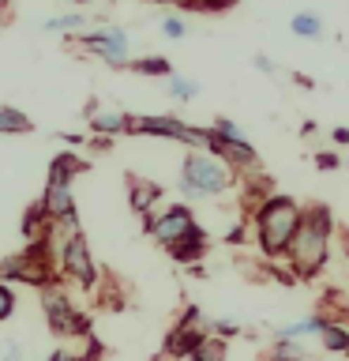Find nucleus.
<instances>
[{
    "mask_svg": "<svg viewBox=\"0 0 349 361\" xmlns=\"http://www.w3.org/2000/svg\"><path fill=\"white\" fill-rule=\"evenodd\" d=\"M331 237H334V214L326 203H312L300 214L297 237L286 248V264L293 271L297 282H312L319 271L326 267V256H331Z\"/></svg>",
    "mask_w": 349,
    "mask_h": 361,
    "instance_id": "1",
    "label": "nucleus"
},
{
    "mask_svg": "<svg viewBox=\"0 0 349 361\" xmlns=\"http://www.w3.org/2000/svg\"><path fill=\"white\" fill-rule=\"evenodd\" d=\"M300 214L304 207L293 196H267L259 207L252 211V226H255V245L267 259H286V248L289 241L297 237V226H300Z\"/></svg>",
    "mask_w": 349,
    "mask_h": 361,
    "instance_id": "2",
    "label": "nucleus"
},
{
    "mask_svg": "<svg viewBox=\"0 0 349 361\" xmlns=\"http://www.w3.org/2000/svg\"><path fill=\"white\" fill-rule=\"evenodd\" d=\"M233 185H236V169L207 151H188L184 162H180L184 200H218L225 192H233Z\"/></svg>",
    "mask_w": 349,
    "mask_h": 361,
    "instance_id": "3",
    "label": "nucleus"
},
{
    "mask_svg": "<svg viewBox=\"0 0 349 361\" xmlns=\"http://www.w3.org/2000/svg\"><path fill=\"white\" fill-rule=\"evenodd\" d=\"M143 230H146V237H154V241L169 252V248L184 245L188 237L203 233V226L196 222V211H191L188 203H169V207H154L146 214Z\"/></svg>",
    "mask_w": 349,
    "mask_h": 361,
    "instance_id": "4",
    "label": "nucleus"
},
{
    "mask_svg": "<svg viewBox=\"0 0 349 361\" xmlns=\"http://www.w3.org/2000/svg\"><path fill=\"white\" fill-rule=\"evenodd\" d=\"M42 312L53 335H68V338H90V316L75 309V301L68 298L61 286L42 290Z\"/></svg>",
    "mask_w": 349,
    "mask_h": 361,
    "instance_id": "5",
    "label": "nucleus"
},
{
    "mask_svg": "<svg viewBox=\"0 0 349 361\" xmlns=\"http://www.w3.org/2000/svg\"><path fill=\"white\" fill-rule=\"evenodd\" d=\"M132 135H162V140L188 143V147H196V151H210V128H199V124L169 117V113H158V117H132Z\"/></svg>",
    "mask_w": 349,
    "mask_h": 361,
    "instance_id": "6",
    "label": "nucleus"
},
{
    "mask_svg": "<svg viewBox=\"0 0 349 361\" xmlns=\"http://www.w3.org/2000/svg\"><path fill=\"white\" fill-rule=\"evenodd\" d=\"M210 335V320L203 316L199 305H188L184 312H180V320L165 331V357H191V350H196L203 338Z\"/></svg>",
    "mask_w": 349,
    "mask_h": 361,
    "instance_id": "7",
    "label": "nucleus"
},
{
    "mask_svg": "<svg viewBox=\"0 0 349 361\" xmlns=\"http://www.w3.org/2000/svg\"><path fill=\"white\" fill-rule=\"evenodd\" d=\"M72 42L79 45V49H87V53H94L101 56L109 68H128L132 64V56H128V34H124L120 27H106V30H83V34H72Z\"/></svg>",
    "mask_w": 349,
    "mask_h": 361,
    "instance_id": "8",
    "label": "nucleus"
},
{
    "mask_svg": "<svg viewBox=\"0 0 349 361\" xmlns=\"http://www.w3.org/2000/svg\"><path fill=\"white\" fill-rule=\"evenodd\" d=\"M61 275H68L79 286H98V264L90 256V241L83 237V230L68 233L64 237V248H61Z\"/></svg>",
    "mask_w": 349,
    "mask_h": 361,
    "instance_id": "9",
    "label": "nucleus"
},
{
    "mask_svg": "<svg viewBox=\"0 0 349 361\" xmlns=\"http://www.w3.org/2000/svg\"><path fill=\"white\" fill-rule=\"evenodd\" d=\"M87 124H90V132H94V135H101V140H113V135H120V132H132V117H128V113L101 109V102H90V106H87Z\"/></svg>",
    "mask_w": 349,
    "mask_h": 361,
    "instance_id": "10",
    "label": "nucleus"
},
{
    "mask_svg": "<svg viewBox=\"0 0 349 361\" xmlns=\"http://www.w3.org/2000/svg\"><path fill=\"white\" fill-rule=\"evenodd\" d=\"M319 346L326 354H349V309L345 312H323Z\"/></svg>",
    "mask_w": 349,
    "mask_h": 361,
    "instance_id": "11",
    "label": "nucleus"
},
{
    "mask_svg": "<svg viewBox=\"0 0 349 361\" xmlns=\"http://www.w3.org/2000/svg\"><path fill=\"white\" fill-rule=\"evenodd\" d=\"M158 200H162V185H154V180H146V177L128 173V203H132V211L139 214V219H146V214L154 211Z\"/></svg>",
    "mask_w": 349,
    "mask_h": 361,
    "instance_id": "12",
    "label": "nucleus"
},
{
    "mask_svg": "<svg viewBox=\"0 0 349 361\" xmlns=\"http://www.w3.org/2000/svg\"><path fill=\"white\" fill-rule=\"evenodd\" d=\"M319 331H323V312H312V316H304V320L281 324L278 331H274V338H293V343H304L308 335L319 338Z\"/></svg>",
    "mask_w": 349,
    "mask_h": 361,
    "instance_id": "13",
    "label": "nucleus"
},
{
    "mask_svg": "<svg viewBox=\"0 0 349 361\" xmlns=\"http://www.w3.org/2000/svg\"><path fill=\"white\" fill-rule=\"evenodd\" d=\"M289 30L304 42H319L323 38V16H315V11H297V16L289 19Z\"/></svg>",
    "mask_w": 349,
    "mask_h": 361,
    "instance_id": "14",
    "label": "nucleus"
},
{
    "mask_svg": "<svg viewBox=\"0 0 349 361\" xmlns=\"http://www.w3.org/2000/svg\"><path fill=\"white\" fill-rule=\"evenodd\" d=\"M34 132V121L15 106H0V135H27Z\"/></svg>",
    "mask_w": 349,
    "mask_h": 361,
    "instance_id": "15",
    "label": "nucleus"
},
{
    "mask_svg": "<svg viewBox=\"0 0 349 361\" xmlns=\"http://www.w3.org/2000/svg\"><path fill=\"white\" fill-rule=\"evenodd\" d=\"M210 248V241H207V233H196V237H188L184 245H177V248H169V256L177 259V264H191L196 267L199 259H203V252Z\"/></svg>",
    "mask_w": 349,
    "mask_h": 361,
    "instance_id": "16",
    "label": "nucleus"
},
{
    "mask_svg": "<svg viewBox=\"0 0 349 361\" xmlns=\"http://www.w3.org/2000/svg\"><path fill=\"white\" fill-rule=\"evenodd\" d=\"M263 357H267V361H308V346H304V343H293V338H274Z\"/></svg>",
    "mask_w": 349,
    "mask_h": 361,
    "instance_id": "17",
    "label": "nucleus"
},
{
    "mask_svg": "<svg viewBox=\"0 0 349 361\" xmlns=\"http://www.w3.org/2000/svg\"><path fill=\"white\" fill-rule=\"evenodd\" d=\"M225 357H229V343L218 338V335H207L196 350H191L188 361H225Z\"/></svg>",
    "mask_w": 349,
    "mask_h": 361,
    "instance_id": "18",
    "label": "nucleus"
},
{
    "mask_svg": "<svg viewBox=\"0 0 349 361\" xmlns=\"http://www.w3.org/2000/svg\"><path fill=\"white\" fill-rule=\"evenodd\" d=\"M83 27H87V16H83V11H68V16L45 19V30H53V34H83Z\"/></svg>",
    "mask_w": 349,
    "mask_h": 361,
    "instance_id": "19",
    "label": "nucleus"
},
{
    "mask_svg": "<svg viewBox=\"0 0 349 361\" xmlns=\"http://www.w3.org/2000/svg\"><path fill=\"white\" fill-rule=\"evenodd\" d=\"M128 68L135 75H162V79L173 75V64H169L165 56H139V61H132Z\"/></svg>",
    "mask_w": 349,
    "mask_h": 361,
    "instance_id": "20",
    "label": "nucleus"
},
{
    "mask_svg": "<svg viewBox=\"0 0 349 361\" xmlns=\"http://www.w3.org/2000/svg\"><path fill=\"white\" fill-rule=\"evenodd\" d=\"M165 87H169V98H177V102H191V98H199V83L196 79H188V75H169L165 79Z\"/></svg>",
    "mask_w": 349,
    "mask_h": 361,
    "instance_id": "21",
    "label": "nucleus"
},
{
    "mask_svg": "<svg viewBox=\"0 0 349 361\" xmlns=\"http://www.w3.org/2000/svg\"><path fill=\"white\" fill-rule=\"evenodd\" d=\"M210 132L222 135V140H248V135L241 132V124L229 121V117H214V121H210Z\"/></svg>",
    "mask_w": 349,
    "mask_h": 361,
    "instance_id": "22",
    "label": "nucleus"
},
{
    "mask_svg": "<svg viewBox=\"0 0 349 361\" xmlns=\"http://www.w3.org/2000/svg\"><path fill=\"white\" fill-rule=\"evenodd\" d=\"M162 34H165L169 42H180V38L188 34V23H184V16H165V19H162Z\"/></svg>",
    "mask_w": 349,
    "mask_h": 361,
    "instance_id": "23",
    "label": "nucleus"
},
{
    "mask_svg": "<svg viewBox=\"0 0 349 361\" xmlns=\"http://www.w3.org/2000/svg\"><path fill=\"white\" fill-rule=\"evenodd\" d=\"M210 335H218V338H236V335H244V327L236 324V320H210Z\"/></svg>",
    "mask_w": 349,
    "mask_h": 361,
    "instance_id": "24",
    "label": "nucleus"
},
{
    "mask_svg": "<svg viewBox=\"0 0 349 361\" xmlns=\"http://www.w3.org/2000/svg\"><path fill=\"white\" fill-rule=\"evenodd\" d=\"M11 312H15V290H11L8 282H0V324H4Z\"/></svg>",
    "mask_w": 349,
    "mask_h": 361,
    "instance_id": "25",
    "label": "nucleus"
},
{
    "mask_svg": "<svg viewBox=\"0 0 349 361\" xmlns=\"http://www.w3.org/2000/svg\"><path fill=\"white\" fill-rule=\"evenodd\" d=\"M315 166H319V169H338V166H342V158H338L334 151H319V154H315Z\"/></svg>",
    "mask_w": 349,
    "mask_h": 361,
    "instance_id": "26",
    "label": "nucleus"
},
{
    "mask_svg": "<svg viewBox=\"0 0 349 361\" xmlns=\"http://www.w3.org/2000/svg\"><path fill=\"white\" fill-rule=\"evenodd\" d=\"M255 68H259L263 75H274V72H278V68H274V61H270V56H263V53L255 56Z\"/></svg>",
    "mask_w": 349,
    "mask_h": 361,
    "instance_id": "27",
    "label": "nucleus"
},
{
    "mask_svg": "<svg viewBox=\"0 0 349 361\" xmlns=\"http://www.w3.org/2000/svg\"><path fill=\"white\" fill-rule=\"evenodd\" d=\"M0 361H23V346H19V343H8V346H4V357H0Z\"/></svg>",
    "mask_w": 349,
    "mask_h": 361,
    "instance_id": "28",
    "label": "nucleus"
},
{
    "mask_svg": "<svg viewBox=\"0 0 349 361\" xmlns=\"http://www.w3.org/2000/svg\"><path fill=\"white\" fill-rule=\"evenodd\" d=\"M331 140H334L338 147H349V128H342V124H338V128L331 132Z\"/></svg>",
    "mask_w": 349,
    "mask_h": 361,
    "instance_id": "29",
    "label": "nucleus"
},
{
    "mask_svg": "<svg viewBox=\"0 0 349 361\" xmlns=\"http://www.w3.org/2000/svg\"><path fill=\"white\" fill-rule=\"evenodd\" d=\"M49 361H83L79 354H72V350H53L49 354Z\"/></svg>",
    "mask_w": 349,
    "mask_h": 361,
    "instance_id": "30",
    "label": "nucleus"
},
{
    "mask_svg": "<svg viewBox=\"0 0 349 361\" xmlns=\"http://www.w3.org/2000/svg\"><path fill=\"white\" fill-rule=\"evenodd\" d=\"M315 132H319V124H315V121H304L300 124V135H315Z\"/></svg>",
    "mask_w": 349,
    "mask_h": 361,
    "instance_id": "31",
    "label": "nucleus"
},
{
    "mask_svg": "<svg viewBox=\"0 0 349 361\" xmlns=\"http://www.w3.org/2000/svg\"><path fill=\"white\" fill-rule=\"evenodd\" d=\"M151 4H173V0H151ZM177 4H180V0H177Z\"/></svg>",
    "mask_w": 349,
    "mask_h": 361,
    "instance_id": "32",
    "label": "nucleus"
},
{
    "mask_svg": "<svg viewBox=\"0 0 349 361\" xmlns=\"http://www.w3.org/2000/svg\"><path fill=\"white\" fill-rule=\"evenodd\" d=\"M75 4H87V0H75Z\"/></svg>",
    "mask_w": 349,
    "mask_h": 361,
    "instance_id": "33",
    "label": "nucleus"
},
{
    "mask_svg": "<svg viewBox=\"0 0 349 361\" xmlns=\"http://www.w3.org/2000/svg\"><path fill=\"white\" fill-rule=\"evenodd\" d=\"M345 166H349V158H345Z\"/></svg>",
    "mask_w": 349,
    "mask_h": 361,
    "instance_id": "34",
    "label": "nucleus"
},
{
    "mask_svg": "<svg viewBox=\"0 0 349 361\" xmlns=\"http://www.w3.org/2000/svg\"><path fill=\"white\" fill-rule=\"evenodd\" d=\"M345 357H349V354H345Z\"/></svg>",
    "mask_w": 349,
    "mask_h": 361,
    "instance_id": "35",
    "label": "nucleus"
}]
</instances>
